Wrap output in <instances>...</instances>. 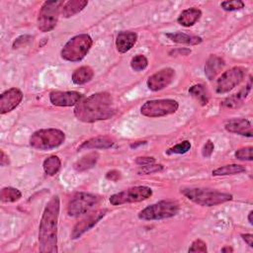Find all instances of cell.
<instances>
[{
    "mask_svg": "<svg viewBox=\"0 0 253 253\" xmlns=\"http://www.w3.org/2000/svg\"><path fill=\"white\" fill-rule=\"evenodd\" d=\"M30 40H31V37H29V36H22V37L18 38V39L14 42L13 46H14L15 48H16V47H21V46H23L24 44H26L28 42H30Z\"/></svg>",
    "mask_w": 253,
    "mask_h": 253,
    "instance_id": "37",
    "label": "cell"
},
{
    "mask_svg": "<svg viewBox=\"0 0 253 253\" xmlns=\"http://www.w3.org/2000/svg\"><path fill=\"white\" fill-rule=\"evenodd\" d=\"M99 197L88 193H77L72 197L67 206V213L70 216H79L85 214L99 204Z\"/></svg>",
    "mask_w": 253,
    "mask_h": 253,
    "instance_id": "9",
    "label": "cell"
},
{
    "mask_svg": "<svg viewBox=\"0 0 253 253\" xmlns=\"http://www.w3.org/2000/svg\"><path fill=\"white\" fill-rule=\"evenodd\" d=\"M225 129L229 132L251 137L252 136V125L246 119H233L228 121L225 126Z\"/></svg>",
    "mask_w": 253,
    "mask_h": 253,
    "instance_id": "16",
    "label": "cell"
},
{
    "mask_svg": "<svg viewBox=\"0 0 253 253\" xmlns=\"http://www.w3.org/2000/svg\"><path fill=\"white\" fill-rule=\"evenodd\" d=\"M23 100V93L18 88H10L0 96V113L2 115L11 112Z\"/></svg>",
    "mask_w": 253,
    "mask_h": 253,
    "instance_id": "14",
    "label": "cell"
},
{
    "mask_svg": "<svg viewBox=\"0 0 253 253\" xmlns=\"http://www.w3.org/2000/svg\"><path fill=\"white\" fill-rule=\"evenodd\" d=\"M93 44L91 37L80 34L70 39L61 49V57L67 61H80L90 50Z\"/></svg>",
    "mask_w": 253,
    "mask_h": 253,
    "instance_id": "4",
    "label": "cell"
},
{
    "mask_svg": "<svg viewBox=\"0 0 253 253\" xmlns=\"http://www.w3.org/2000/svg\"><path fill=\"white\" fill-rule=\"evenodd\" d=\"M174 76H175L174 69L170 67L161 69L147 79V82H146L147 87L151 91H160L165 87H167L172 82V80L174 79Z\"/></svg>",
    "mask_w": 253,
    "mask_h": 253,
    "instance_id": "13",
    "label": "cell"
},
{
    "mask_svg": "<svg viewBox=\"0 0 253 253\" xmlns=\"http://www.w3.org/2000/svg\"><path fill=\"white\" fill-rule=\"evenodd\" d=\"M224 60L216 55H211L205 65V73L209 80H212L223 68Z\"/></svg>",
    "mask_w": 253,
    "mask_h": 253,
    "instance_id": "19",
    "label": "cell"
},
{
    "mask_svg": "<svg viewBox=\"0 0 253 253\" xmlns=\"http://www.w3.org/2000/svg\"><path fill=\"white\" fill-rule=\"evenodd\" d=\"M88 5V1L86 0H70L67 1L62 9L61 14L64 18H70L79 12H81Z\"/></svg>",
    "mask_w": 253,
    "mask_h": 253,
    "instance_id": "21",
    "label": "cell"
},
{
    "mask_svg": "<svg viewBox=\"0 0 253 253\" xmlns=\"http://www.w3.org/2000/svg\"><path fill=\"white\" fill-rule=\"evenodd\" d=\"M179 211V204L174 201H161L143 209L138 217L143 220H159L176 215Z\"/></svg>",
    "mask_w": 253,
    "mask_h": 253,
    "instance_id": "6",
    "label": "cell"
},
{
    "mask_svg": "<svg viewBox=\"0 0 253 253\" xmlns=\"http://www.w3.org/2000/svg\"><path fill=\"white\" fill-rule=\"evenodd\" d=\"M121 177V173L117 170H112V171H109L107 174H106V178L108 180H111V181H117L118 179H120Z\"/></svg>",
    "mask_w": 253,
    "mask_h": 253,
    "instance_id": "39",
    "label": "cell"
},
{
    "mask_svg": "<svg viewBox=\"0 0 253 253\" xmlns=\"http://www.w3.org/2000/svg\"><path fill=\"white\" fill-rule=\"evenodd\" d=\"M251 77H250V81L248 83L247 86H245V88H243L242 90H240L237 94H234L233 96H231L230 98H227L224 102H223V105L228 107V108H235L237 106H239L242 101L247 97V95L249 94L250 92V89H251Z\"/></svg>",
    "mask_w": 253,
    "mask_h": 253,
    "instance_id": "25",
    "label": "cell"
},
{
    "mask_svg": "<svg viewBox=\"0 0 253 253\" xmlns=\"http://www.w3.org/2000/svg\"><path fill=\"white\" fill-rule=\"evenodd\" d=\"M246 168L243 165L239 164H229L218 167L212 171L213 176H226V175H234L245 172Z\"/></svg>",
    "mask_w": 253,
    "mask_h": 253,
    "instance_id": "26",
    "label": "cell"
},
{
    "mask_svg": "<svg viewBox=\"0 0 253 253\" xmlns=\"http://www.w3.org/2000/svg\"><path fill=\"white\" fill-rule=\"evenodd\" d=\"M60 166H61L60 159L55 155H51V156L47 157L43 161V164H42L45 174H47L49 176H53L54 174H56L58 172Z\"/></svg>",
    "mask_w": 253,
    "mask_h": 253,
    "instance_id": "27",
    "label": "cell"
},
{
    "mask_svg": "<svg viewBox=\"0 0 253 253\" xmlns=\"http://www.w3.org/2000/svg\"><path fill=\"white\" fill-rule=\"evenodd\" d=\"M181 193L188 200L203 207H213L232 200V195L211 189L188 188L181 190Z\"/></svg>",
    "mask_w": 253,
    "mask_h": 253,
    "instance_id": "3",
    "label": "cell"
},
{
    "mask_svg": "<svg viewBox=\"0 0 253 253\" xmlns=\"http://www.w3.org/2000/svg\"><path fill=\"white\" fill-rule=\"evenodd\" d=\"M148 64L147 58L142 54H137L134 57H132L130 61V66L134 71H141L144 68H146Z\"/></svg>",
    "mask_w": 253,
    "mask_h": 253,
    "instance_id": "30",
    "label": "cell"
},
{
    "mask_svg": "<svg viewBox=\"0 0 253 253\" xmlns=\"http://www.w3.org/2000/svg\"><path fill=\"white\" fill-rule=\"evenodd\" d=\"M163 170V165L161 164H148V165H144L142 166L139 170H138V173L139 174H152V173H155V172H159Z\"/></svg>",
    "mask_w": 253,
    "mask_h": 253,
    "instance_id": "34",
    "label": "cell"
},
{
    "mask_svg": "<svg viewBox=\"0 0 253 253\" xmlns=\"http://www.w3.org/2000/svg\"><path fill=\"white\" fill-rule=\"evenodd\" d=\"M62 5H64L63 1L60 0L45 1L42 4L38 16V28L40 31L46 33L54 29L57 24Z\"/></svg>",
    "mask_w": 253,
    "mask_h": 253,
    "instance_id": "7",
    "label": "cell"
},
{
    "mask_svg": "<svg viewBox=\"0 0 253 253\" xmlns=\"http://www.w3.org/2000/svg\"><path fill=\"white\" fill-rule=\"evenodd\" d=\"M233 251V249L231 248V247H223L222 249H221V252H232Z\"/></svg>",
    "mask_w": 253,
    "mask_h": 253,
    "instance_id": "43",
    "label": "cell"
},
{
    "mask_svg": "<svg viewBox=\"0 0 253 253\" xmlns=\"http://www.w3.org/2000/svg\"><path fill=\"white\" fill-rule=\"evenodd\" d=\"M83 98V95L76 91H55L49 94L50 103L59 107H70L77 105Z\"/></svg>",
    "mask_w": 253,
    "mask_h": 253,
    "instance_id": "15",
    "label": "cell"
},
{
    "mask_svg": "<svg viewBox=\"0 0 253 253\" xmlns=\"http://www.w3.org/2000/svg\"><path fill=\"white\" fill-rule=\"evenodd\" d=\"M107 212V210H98L95 211L94 212L89 213L87 216H85L83 219L78 221L74 226L71 231V238L72 239H77L79 238L82 234H84L86 231L91 229L101 218L105 216Z\"/></svg>",
    "mask_w": 253,
    "mask_h": 253,
    "instance_id": "12",
    "label": "cell"
},
{
    "mask_svg": "<svg viewBox=\"0 0 253 253\" xmlns=\"http://www.w3.org/2000/svg\"><path fill=\"white\" fill-rule=\"evenodd\" d=\"M253 147L252 146H248V147H243V148H239L235 151V158L239 159V160H248L251 161L253 159Z\"/></svg>",
    "mask_w": 253,
    "mask_h": 253,
    "instance_id": "32",
    "label": "cell"
},
{
    "mask_svg": "<svg viewBox=\"0 0 253 253\" xmlns=\"http://www.w3.org/2000/svg\"><path fill=\"white\" fill-rule=\"evenodd\" d=\"M99 159V153L94 151V152H90L86 155H84L83 157H81L79 160H77L73 167L76 171H79V172H82V171H85V170H88L92 167H94L97 163Z\"/></svg>",
    "mask_w": 253,
    "mask_h": 253,
    "instance_id": "22",
    "label": "cell"
},
{
    "mask_svg": "<svg viewBox=\"0 0 253 253\" xmlns=\"http://www.w3.org/2000/svg\"><path fill=\"white\" fill-rule=\"evenodd\" d=\"M213 148H214L213 142H212L211 140H210V139H209V140L205 143V145H204V147H203V150H202V154H203V156H204V157H206V158L211 157V155L212 154Z\"/></svg>",
    "mask_w": 253,
    "mask_h": 253,
    "instance_id": "36",
    "label": "cell"
},
{
    "mask_svg": "<svg viewBox=\"0 0 253 253\" xmlns=\"http://www.w3.org/2000/svg\"><path fill=\"white\" fill-rule=\"evenodd\" d=\"M114 140L111 137L108 136H97L90 138L86 141H84L79 147L78 150L80 149H106L110 148L114 145Z\"/></svg>",
    "mask_w": 253,
    "mask_h": 253,
    "instance_id": "18",
    "label": "cell"
},
{
    "mask_svg": "<svg viewBox=\"0 0 253 253\" xmlns=\"http://www.w3.org/2000/svg\"><path fill=\"white\" fill-rule=\"evenodd\" d=\"M65 134L57 128H42L35 131L30 137V144L40 150L56 148L63 143Z\"/></svg>",
    "mask_w": 253,
    "mask_h": 253,
    "instance_id": "5",
    "label": "cell"
},
{
    "mask_svg": "<svg viewBox=\"0 0 253 253\" xmlns=\"http://www.w3.org/2000/svg\"><path fill=\"white\" fill-rule=\"evenodd\" d=\"M22 197V193L15 188L12 187H5L1 190L0 193V200L3 203H13L20 200Z\"/></svg>",
    "mask_w": 253,
    "mask_h": 253,
    "instance_id": "28",
    "label": "cell"
},
{
    "mask_svg": "<svg viewBox=\"0 0 253 253\" xmlns=\"http://www.w3.org/2000/svg\"><path fill=\"white\" fill-rule=\"evenodd\" d=\"M207 244L202 239H196L193 241L189 248V252H207Z\"/></svg>",
    "mask_w": 253,
    "mask_h": 253,
    "instance_id": "35",
    "label": "cell"
},
{
    "mask_svg": "<svg viewBox=\"0 0 253 253\" xmlns=\"http://www.w3.org/2000/svg\"><path fill=\"white\" fill-rule=\"evenodd\" d=\"M59 198L53 197L46 205L39 227V249L42 253L57 252V221Z\"/></svg>",
    "mask_w": 253,
    "mask_h": 253,
    "instance_id": "2",
    "label": "cell"
},
{
    "mask_svg": "<svg viewBox=\"0 0 253 253\" xmlns=\"http://www.w3.org/2000/svg\"><path fill=\"white\" fill-rule=\"evenodd\" d=\"M152 195V190L147 186H136L127 190L119 192L110 197V203L119 206L127 203H137L147 200Z\"/></svg>",
    "mask_w": 253,
    "mask_h": 253,
    "instance_id": "10",
    "label": "cell"
},
{
    "mask_svg": "<svg viewBox=\"0 0 253 253\" xmlns=\"http://www.w3.org/2000/svg\"><path fill=\"white\" fill-rule=\"evenodd\" d=\"M201 16H202V11L198 8L192 7L184 10L178 17L177 21L180 25L184 27H191L200 20Z\"/></svg>",
    "mask_w": 253,
    "mask_h": 253,
    "instance_id": "20",
    "label": "cell"
},
{
    "mask_svg": "<svg viewBox=\"0 0 253 253\" xmlns=\"http://www.w3.org/2000/svg\"><path fill=\"white\" fill-rule=\"evenodd\" d=\"M191 148V142L188 140H184L176 145H174L173 147L169 148L166 152L168 154H183L186 153L187 151H189Z\"/></svg>",
    "mask_w": 253,
    "mask_h": 253,
    "instance_id": "31",
    "label": "cell"
},
{
    "mask_svg": "<svg viewBox=\"0 0 253 253\" xmlns=\"http://www.w3.org/2000/svg\"><path fill=\"white\" fill-rule=\"evenodd\" d=\"M137 35L134 32L123 31L120 32L116 39V46L119 52L125 53L128 51L136 42Z\"/></svg>",
    "mask_w": 253,
    "mask_h": 253,
    "instance_id": "17",
    "label": "cell"
},
{
    "mask_svg": "<svg viewBox=\"0 0 253 253\" xmlns=\"http://www.w3.org/2000/svg\"><path fill=\"white\" fill-rule=\"evenodd\" d=\"M220 6L225 11H235L244 7V2L240 0H232V1H223L220 3Z\"/></svg>",
    "mask_w": 253,
    "mask_h": 253,
    "instance_id": "33",
    "label": "cell"
},
{
    "mask_svg": "<svg viewBox=\"0 0 253 253\" xmlns=\"http://www.w3.org/2000/svg\"><path fill=\"white\" fill-rule=\"evenodd\" d=\"M245 68L240 66H235L224 71L216 81V93L223 94L232 90L241 83L245 77Z\"/></svg>",
    "mask_w": 253,
    "mask_h": 253,
    "instance_id": "11",
    "label": "cell"
},
{
    "mask_svg": "<svg viewBox=\"0 0 253 253\" xmlns=\"http://www.w3.org/2000/svg\"><path fill=\"white\" fill-rule=\"evenodd\" d=\"M115 113L113 98L107 92L96 93L81 100L74 109L75 117L84 123L108 120Z\"/></svg>",
    "mask_w": 253,
    "mask_h": 253,
    "instance_id": "1",
    "label": "cell"
},
{
    "mask_svg": "<svg viewBox=\"0 0 253 253\" xmlns=\"http://www.w3.org/2000/svg\"><path fill=\"white\" fill-rule=\"evenodd\" d=\"M252 215H253V211H250L248 213V221L250 224H253V219H252Z\"/></svg>",
    "mask_w": 253,
    "mask_h": 253,
    "instance_id": "42",
    "label": "cell"
},
{
    "mask_svg": "<svg viewBox=\"0 0 253 253\" xmlns=\"http://www.w3.org/2000/svg\"><path fill=\"white\" fill-rule=\"evenodd\" d=\"M0 164L1 166H6L9 164V159L8 156H6V154L4 153L3 150H1V158H0Z\"/></svg>",
    "mask_w": 253,
    "mask_h": 253,
    "instance_id": "41",
    "label": "cell"
},
{
    "mask_svg": "<svg viewBox=\"0 0 253 253\" xmlns=\"http://www.w3.org/2000/svg\"><path fill=\"white\" fill-rule=\"evenodd\" d=\"M166 37L169 38V40H171L172 42H178V43H186V44L195 45V44H199L202 42V38L184 34V33H169V34H166Z\"/></svg>",
    "mask_w": 253,
    "mask_h": 253,
    "instance_id": "23",
    "label": "cell"
},
{
    "mask_svg": "<svg viewBox=\"0 0 253 253\" xmlns=\"http://www.w3.org/2000/svg\"><path fill=\"white\" fill-rule=\"evenodd\" d=\"M178 108V102L172 99L150 100L141 106L140 113L148 118H159L174 114Z\"/></svg>",
    "mask_w": 253,
    "mask_h": 253,
    "instance_id": "8",
    "label": "cell"
},
{
    "mask_svg": "<svg viewBox=\"0 0 253 253\" xmlns=\"http://www.w3.org/2000/svg\"><path fill=\"white\" fill-rule=\"evenodd\" d=\"M243 240L250 246V247H253V235L250 234V233H246V234H242L241 235Z\"/></svg>",
    "mask_w": 253,
    "mask_h": 253,
    "instance_id": "40",
    "label": "cell"
},
{
    "mask_svg": "<svg viewBox=\"0 0 253 253\" xmlns=\"http://www.w3.org/2000/svg\"><path fill=\"white\" fill-rule=\"evenodd\" d=\"M135 162L141 166H144V165H148V164H151V163H154L155 162V159L153 157H137Z\"/></svg>",
    "mask_w": 253,
    "mask_h": 253,
    "instance_id": "38",
    "label": "cell"
},
{
    "mask_svg": "<svg viewBox=\"0 0 253 253\" xmlns=\"http://www.w3.org/2000/svg\"><path fill=\"white\" fill-rule=\"evenodd\" d=\"M189 93L195 97L202 105H207L209 102V96L206 88L202 84H196L189 89Z\"/></svg>",
    "mask_w": 253,
    "mask_h": 253,
    "instance_id": "29",
    "label": "cell"
},
{
    "mask_svg": "<svg viewBox=\"0 0 253 253\" xmlns=\"http://www.w3.org/2000/svg\"><path fill=\"white\" fill-rule=\"evenodd\" d=\"M94 72L90 66H81L72 73V81L74 84L81 85L89 82L93 78Z\"/></svg>",
    "mask_w": 253,
    "mask_h": 253,
    "instance_id": "24",
    "label": "cell"
}]
</instances>
